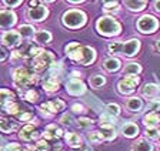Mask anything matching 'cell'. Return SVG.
<instances>
[{
    "label": "cell",
    "instance_id": "obj_22",
    "mask_svg": "<svg viewBox=\"0 0 160 151\" xmlns=\"http://www.w3.org/2000/svg\"><path fill=\"white\" fill-rule=\"evenodd\" d=\"M13 98H14V94L12 93V91L4 90V88L0 90V106H4V107H6L7 104L13 103Z\"/></svg>",
    "mask_w": 160,
    "mask_h": 151
},
{
    "label": "cell",
    "instance_id": "obj_28",
    "mask_svg": "<svg viewBox=\"0 0 160 151\" xmlns=\"http://www.w3.org/2000/svg\"><path fill=\"white\" fill-rule=\"evenodd\" d=\"M140 71H142V67L137 63H129L124 67V74H127V76H136Z\"/></svg>",
    "mask_w": 160,
    "mask_h": 151
},
{
    "label": "cell",
    "instance_id": "obj_40",
    "mask_svg": "<svg viewBox=\"0 0 160 151\" xmlns=\"http://www.w3.org/2000/svg\"><path fill=\"white\" fill-rule=\"evenodd\" d=\"M24 97H26L29 101L34 103V101H37V98H39V94H37L34 90H29V91L26 93V96H24Z\"/></svg>",
    "mask_w": 160,
    "mask_h": 151
},
{
    "label": "cell",
    "instance_id": "obj_18",
    "mask_svg": "<svg viewBox=\"0 0 160 151\" xmlns=\"http://www.w3.org/2000/svg\"><path fill=\"white\" fill-rule=\"evenodd\" d=\"M122 133H123L126 137L132 138V137H136L139 134V127L133 123H126V124L122 127Z\"/></svg>",
    "mask_w": 160,
    "mask_h": 151
},
{
    "label": "cell",
    "instance_id": "obj_24",
    "mask_svg": "<svg viewBox=\"0 0 160 151\" xmlns=\"http://www.w3.org/2000/svg\"><path fill=\"white\" fill-rule=\"evenodd\" d=\"M33 37L37 43H42V44L49 43V41L52 40V34H50L49 31H44V30H40V31H37V33H34Z\"/></svg>",
    "mask_w": 160,
    "mask_h": 151
},
{
    "label": "cell",
    "instance_id": "obj_48",
    "mask_svg": "<svg viewBox=\"0 0 160 151\" xmlns=\"http://www.w3.org/2000/svg\"><path fill=\"white\" fill-rule=\"evenodd\" d=\"M154 9H156L157 12H160V2H156V3H154Z\"/></svg>",
    "mask_w": 160,
    "mask_h": 151
},
{
    "label": "cell",
    "instance_id": "obj_35",
    "mask_svg": "<svg viewBox=\"0 0 160 151\" xmlns=\"http://www.w3.org/2000/svg\"><path fill=\"white\" fill-rule=\"evenodd\" d=\"M6 113L7 114H17L19 113V106L16 104V103H10V104L6 106Z\"/></svg>",
    "mask_w": 160,
    "mask_h": 151
},
{
    "label": "cell",
    "instance_id": "obj_47",
    "mask_svg": "<svg viewBox=\"0 0 160 151\" xmlns=\"http://www.w3.org/2000/svg\"><path fill=\"white\" fill-rule=\"evenodd\" d=\"M6 56H7V53L4 51V49H3V47H0V61L4 60V59H6Z\"/></svg>",
    "mask_w": 160,
    "mask_h": 151
},
{
    "label": "cell",
    "instance_id": "obj_25",
    "mask_svg": "<svg viewBox=\"0 0 160 151\" xmlns=\"http://www.w3.org/2000/svg\"><path fill=\"white\" fill-rule=\"evenodd\" d=\"M103 66H104V68L109 71H116L120 68V60L119 59H114V57H110L104 61Z\"/></svg>",
    "mask_w": 160,
    "mask_h": 151
},
{
    "label": "cell",
    "instance_id": "obj_3",
    "mask_svg": "<svg viewBox=\"0 0 160 151\" xmlns=\"http://www.w3.org/2000/svg\"><path fill=\"white\" fill-rule=\"evenodd\" d=\"M86 23V14L80 10H69L63 16V24L70 29H77Z\"/></svg>",
    "mask_w": 160,
    "mask_h": 151
},
{
    "label": "cell",
    "instance_id": "obj_34",
    "mask_svg": "<svg viewBox=\"0 0 160 151\" xmlns=\"http://www.w3.org/2000/svg\"><path fill=\"white\" fill-rule=\"evenodd\" d=\"M122 46H123V43H119V41L110 43V44H109L110 53H122Z\"/></svg>",
    "mask_w": 160,
    "mask_h": 151
},
{
    "label": "cell",
    "instance_id": "obj_19",
    "mask_svg": "<svg viewBox=\"0 0 160 151\" xmlns=\"http://www.w3.org/2000/svg\"><path fill=\"white\" fill-rule=\"evenodd\" d=\"M132 151H153V147H152L149 141H146L144 138H140L136 143H133Z\"/></svg>",
    "mask_w": 160,
    "mask_h": 151
},
{
    "label": "cell",
    "instance_id": "obj_6",
    "mask_svg": "<svg viewBox=\"0 0 160 151\" xmlns=\"http://www.w3.org/2000/svg\"><path fill=\"white\" fill-rule=\"evenodd\" d=\"M157 26H159V21L153 16H149V14L143 16L137 21V27H139V30L142 33H153L157 29Z\"/></svg>",
    "mask_w": 160,
    "mask_h": 151
},
{
    "label": "cell",
    "instance_id": "obj_8",
    "mask_svg": "<svg viewBox=\"0 0 160 151\" xmlns=\"http://www.w3.org/2000/svg\"><path fill=\"white\" fill-rule=\"evenodd\" d=\"M47 14H49V12H47V9L43 6L32 7V9H29V12H27V17L33 21H42Z\"/></svg>",
    "mask_w": 160,
    "mask_h": 151
},
{
    "label": "cell",
    "instance_id": "obj_38",
    "mask_svg": "<svg viewBox=\"0 0 160 151\" xmlns=\"http://www.w3.org/2000/svg\"><path fill=\"white\" fill-rule=\"evenodd\" d=\"M119 4H117V2H109V3H104L103 4V9L106 12H117V9H119Z\"/></svg>",
    "mask_w": 160,
    "mask_h": 151
},
{
    "label": "cell",
    "instance_id": "obj_44",
    "mask_svg": "<svg viewBox=\"0 0 160 151\" xmlns=\"http://www.w3.org/2000/svg\"><path fill=\"white\" fill-rule=\"evenodd\" d=\"M72 110H73L74 113H83L84 107L82 104H73V106H72Z\"/></svg>",
    "mask_w": 160,
    "mask_h": 151
},
{
    "label": "cell",
    "instance_id": "obj_5",
    "mask_svg": "<svg viewBox=\"0 0 160 151\" xmlns=\"http://www.w3.org/2000/svg\"><path fill=\"white\" fill-rule=\"evenodd\" d=\"M54 61V56L50 51H42L40 54H37L36 57H33L32 60V66L36 71H43L47 67H50Z\"/></svg>",
    "mask_w": 160,
    "mask_h": 151
},
{
    "label": "cell",
    "instance_id": "obj_49",
    "mask_svg": "<svg viewBox=\"0 0 160 151\" xmlns=\"http://www.w3.org/2000/svg\"><path fill=\"white\" fill-rule=\"evenodd\" d=\"M156 47H157V49H159V50H160V39L156 41Z\"/></svg>",
    "mask_w": 160,
    "mask_h": 151
},
{
    "label": "cell",
    "instance_id": "obj_42",
    "mask_svg": "<svg viewBox=\"0 0 160 151\" xmlns=\"http://www.w3.org/2000/svg\"><path fill=\"white\" fill-rule=\"evenodd\" d=\"M4 151H22V147L19 144H16V143H10V144H7Z\"/></svg>",
    "mask_w": 160,
    "mask_h": 151
},
{
    "label": "cell",
    "instance_id": "obj_2",
    "mask_svg": "<svg viewBox=\"0 0 160 151\" xmlns=\"http://www.w3.org/2000/svg\"><path fill=\"white\" fill-rule=\"evenodd\" d=\"M96 27L99 30L100 34H104V36H114V34L120 33V24L119 21H116L113 17H100L96 23Z\"/></svg>",
    "mask_w": 160,
    "mask_h": 151
},
{
    "label": "cell",
    "instance_id": "obj_39",
    "mask_svg": "<svg viewBox=\"0 0 160 151\" xmlns=\"http://www.w3.org/2000/svg\"><path fill=\"white\" fill-rule=\"evenodd\" d=\"M147 110H150L152 113L156 110H160V101L159 100H150L147 104Z\"/></svg>",
    "mask_w": 160,
    "mask_h": 151
},
{
    "label": "cell",
    "instance_id": "obj_9",
    "mask_svg": "<svg viewBox=\"0 0 160 151\" xmlns=\"http://www.w3.org/2000/svg\"><path fill=\"white\" fill-rule=\"evenodd\" d=\"M63 108H64V103L62 100H53V101H49V103L42 104V110L46 113V116L57 113V111H62Z\"/></svg>",
    "mask_w": 160,
    "mask_h": 151
},
{
    "label": "cell",
    "instance_id": "obj_32",
    "mask_svg": "<svg viewBox=\"0 0 160 151\" xmlns=\"http://www.w3.org/2000/svg\"><path fill=\"white\" fill-rule=\"evenodd\" d=\"M87 138H89V141L92 144H99V143L103 141V137H102V134H100L99 131H92V133H89Z\"/></svg>",
    "mask_w": 160,
    "mask_h": 151
},
{
    "label": "cell",
    "instance_id": "obj_14",
    "mask_svg": "<svg viewBox=\"0 0 160 151\" xmlns=\"http://www.w3.org/2000/svg\"><path fill=\"white\" fill-rule=\"evenodd\" d=\"M142 94L144 97H149L152 100H154L156 97H160V86L156 84H146L143 88H142Z\"/></svg>",
    "mask_w": 160,
    "mask_h": 151
},
{
    "label": "cell",
    "instance_id": "obj_23",
    "mask_svg": "<svg viewBox=\"0 0 160 151\" xmlns=\"http://www.w3.org/2000/svg\"><path fill=\"white\" fill-rule=\"evenodd\" d=\"M66 141L70 147H80L82 145V137L79 134H76V133H67Z\"/></svg>",
    "mask_w": 160,
    "mask_h": 151
},
{
    "label": "cell",
    "instance_id": "obj_46",
    "mask_svg": "<svg viewBox=\"0 0 160 151\" xmlns=\"http://www.w3.org/2000/svg\"><path fill=\"white\" fill-rule=\"evenodd\" d=\"M3 4H6V6H20L22 4V2L20 0H17V2H3Z\"/></svg>",
    "mask_w": 160,
    "mask_h": 151
},
{
    "label": "cell",
    "instance_id": "obj_12",
    "mask_svg": "<svg viewBox=\"0 0 160 151\" xmlns=\"http://www.w3.org/2000/svg\"><path fill=\"white\" fill-rule=\"evenodd\" d=\"M139 47H140V41L136 40V39H132V40L126 41V43L122 46V53H123L124 56L132 57V56H134V54L137 53Z\"/></svg>",
    "mask_w": 160,
    "mask_h": 151
},
{
    "label": "cell",
    "instance_id": "obj_27",
    "mask_svg": "<svg viewBox=\"0 0 160 151\" xmlns=\"http://www.w3.org/2000/svg\"><path fill=\"white\" fill-rule=\"evenodd\" d=\"M124 6L127 7V9H130V10L133 12H139V10H143L144 6H146V2H124Z\"/></svg>",
    "mask_w": 160,
    "mask_h": 151
},
{
    "label": "cell",
    "instance_id": "obj_30",
    "mask_svg": "<svg viewBox=\"0 0 160 151\" xmlns=\"http://www.w3.org/2000/svg\"><path fill=\"white\" fill-rule=\"evenodd\" d=\"M104 83H106V80H104V77L100 76V74H96V76H92V77H90V84H92V87H94V88L102 87Z\"/></svg>",
    "mask_w": 160,
    "mask_h": 151
},
{
    "label": "cell",
    "instance_id": "obj_1",
    "mask_svg": "<svg viewBox=\"0 0 160 151\" xmlns=\"http://www.w3.org/2000/svg\"><path fill=\"white\" fill-rule=\"evenodd\" d=\"M66 53L72 60L77 61L80 64H90L96 57V53L92 47H86V46H80L79 43H70L66 46Z\"/></svg>",
    "mask_w": 160,
    "mask_h": 151
},
{
    "label": "cell",
    "instance_id": "obj_7",
    "mask_svg": "<svg viewBox=\"0 0 160 151\" xmlns=\"http://www.w3.org/2000/svg\"><path fill=\"white\" fill-rule=\"evenodd\" d=\"M140 78L137 76H126L123 80L119 83V91L122 94H129L134 90L137 84H139Z\"/></svg>",
    "mask_w": 160,
    "mask_h": 151
},
{
    "label": "cell",
    "instance_id": "obj_29",
    "mask_svg": "<svg viewBox=\"0 0 160 151\" xmlns=\"http://www.w3.org/2000/svg\"><path fill=\"white\" fill-rule=\"evenodd\" d=\"M14 123L12 121L6 120V118H0V131H3V133H10L12 130H14Z\"/></svg>",
    "mask_w": 160,
    "mask_h": 151
},
{
    "label": "cell",
    "instance_id": "obj_50",
    "mask_svg": "<svg viewBox=\"0 0 160 151\" xmlns=\"http://www.w3.org/2000/svg\"><path fill=\"white\" fill-rule=\"evenodd\" d=\"M0 151H4V148H2V147H0Z\"/></svg>",
    "mask_w": 160,
    "mask_h": 151
},
{
    "label": "cell",
    "instance_id": "obj_4",
    "mask_svg": "<svg viewBox=\"0 0 160 151\" xmlns=\"http://www.w3.org/2000/svg\"><path fill=\"white\" fill-rule=\"evenodd\" d=\"M13 80H14V84L17 87H27V86H32V84L36 83V76L32 74L27 68H16L13 71Z\"/></svg>",
    "mask_w": 160,
    "mask_h": 151
},
{
    "label": "cell",
    "instance_id": "obj_21",
    "mask_svg": "<svg viewBox=\"0 0 160 151\" xmlns=\"http://www.w3.org/2000/svg\"><path fill=\"white\" fill-rule=\"evenodd\" d=\"M144 124L147 125V128H156V125L160 123V117L156 113H149L144 116Z\"/></svg>",
    "mask_w": 160,
    "mask_h": 151
},
{
    "label": "cell",
    "instance_id": "obj_33",
    "mask_svg": "<svg viewBox=\"0 0 160 151\" xmlns=\"http://www.w3.org/2000/svg\"><path fill=\"white\" fill-rule=\"evenodd\" d=\"M106 108H107V114L112 116V117H113V116H119L120 114V107L117 104H113V103H112V104H109Z\"/></svg>",
    "mask_w": 160,
    "mask_h": 151
},
{
    "label": "cell",
    "instance_id": "obj_37",
    "mask_svg": "<svg viewBox=\"0 0 160 151\" xmlns=\"http://www.w3.org/2000/svg\"><path fill=\"white\" fill-rule=\"evenodd\" d=\"M146 135L149 138H153V140H156V138L160 137V131L157 130V128H147V130H146Z\"/></svg>",
    "mask_w": 160,
    "mask_h": 151
},
{
    "label": "cell",
    "instance_id": "obj_15",
    "mask_svg": "<svg viewBox=\"0 0 160 151\" xmlns=\"http://www.w3.org/2000/svg\"><path fill=\"white\" fill-rule=\"evenodd\" d=\"M62 134H63V131L60 130L57 125H53V124L47 125L46 130H44V133H43V135H44L46 140H56V138L62 137Z\"/></svg>",
    "mask_w": 160,
    "mask_h": 151
},
{
    "label": "cell",
    "instance_id": "obj_41",
    "mask_svg": "<svg viewBox=\"0 0 160 151\" xmlns=\"http://www.w3.org/2000/svg\"><path fill=\"white\" fill-rule=\"evenodd\" d=\"M92 124H93V121L90 120V118H79V121H77V125L82 128H86Z\"/></svg>",
    "mask_w": 160,
    "mask_h": 151
},
{
    "label": "cell",
    "instance_id": "obj_43",
    "mask_svg": "<svg viewBox=\"0 0 160 151\" xmlns=\"http://www.w3.org/2000/svg\"><path fill=\"white\" fill-rule=\"evenodd\" d=\"M17 117H19V120H23V121H26V120H29V118H32V114L30 113H17Z\"/></svg>",
    "mask_w": 160,
    "mask_h": 151
},
{
    "label": "cell",
    "instance_id": "obj_20",
    "mask_svg": "<svg viewBox=\"0 0 160 151\" xmlns=\"http://www.w3.org/2000/svg\"><path fill=\"white\" fill-rule=\"evenodd\" d=\"M102 125V137H103V140H113L114 137H116V133H114V127L113 124H100Z\"/></svg>",
    "mask_w": 160,
    "mask_h": 151
},
{
    "label": "cell",
    "instance_id": "obj_45",
    "mask_svg": "<svg viewBox=\"0 0 160 151\" xmlns=\"http://www.w3.org/2000/svg\"><path fill=\"white\" fill-rule=\"evenodd\" d=\"M62 123H63V124H70V121H72V117H70L69 114H66V116H63V117H62Z\"/></svg>",
    "mask_w": 160,
    "mask_h": 151
},
{
    "label": "cell",
    "instance_id": "obj_36",
    "mask_svg": "<svg viewBox=\"0 0 160 151\" xmlns=\"http://www.w3.org/2000/svg\"><path fill=\"white\" fill-rule=\"evenodd\" d=\"M47 148H49V145H47V143L44 140H40L37 141L36 144H34V151H47Z\"/></svg>",
    "mask_w": 160,
    "mask_h": 151
},
{
    "label": "cell",
    "instance_id": "obj_17",
    "mask_svg": "<svg viewBox=\"0 0 160 151\" xmlns=\"http://www.w3.org/2000/svg\"><path fill=\"white\" fill-rule=\"evenodd\" d=\"M59 84H60V80L56 76H49V77L43 81V88L46 91H54L59 88Z\"/></svg>",
    "mask_w": 160,
    "mask_h": 151
},
{
    "label": "cell",
    "instance_id": "obj_11",
    "mask_svg": "<svg viewBox=\"0 0 160 151\" xmlns=\"http://www.w3.org/2000/svg\"><path fill=\"white\" fill-rule=\"evenodd\" d=\"M66 88H67V93L73 94V96H80V94H83L84 91H86L84 84L80 80H76V78H72V80L67 83Z\"/></svg>",
    "mask_w": 160,
    "mask_h": 151
},
{
    "label": "cell",
    "instance_id": "obj_31",
    "mask_svg": "<svg viewBox=\"0 0 160 151\" xmlns=\"http://www.w3.org/2000/svg\"><path fill=\"white\" fill-rule=\"evenodd\" d=\"M19 34L23 37H30V36H34V27L29 26V24H24V26H20L19 27Z\"/></svg>",
    "mask_w": 160,
    "mask_h": 151
},
{
    "label": "cell",
    "instance_id": "obj_26",
    "mask_svg": "<svg viewBox=\"0 0 160 151\" xmlns=\"http://www.w3.org/2000/svg\"><path fill=\"white\" fill-rule=\"evenodd\" d=\"M126 107L129 108L130 111H140V108H142V100L137 97L129 98L126 103Z\"/></svg>",
    "mask_w": 160,
    "mask_h": 151
},
{
    "label": "cell",
    "instance_id": "obj_13",
    "mask_svg": "<svg viewBox=\"0 0 160 151\" xmlns=\"http://www.w3.org/2000/svg\"><path fill=\"white\" fill-rule=\"evenodd\" d=\"M16 14L10 10H2L0 12V27H12L16 23Z\"/></svg>",
    "mask_w": 160,
    "mask_h": 151
},
{
    "label": "cell",
    "instance_id": "obj_16",
    "mask_svg": "<svg viewBox=\"0 0 160 151\" xmlns=\"http://www.w3.org/2000/svg\"><path fill=\"white\" fill-rule=\"evenodd\" d=\"M20 138L24 141H30V140H33L34 137H36V130H34V127L32 124L29 125H24L22 130H20Z\"/></svg>",
    "mask_w": 160,
    "mask_h": 151
},
{
    "label": "cell",
    "instance_id": "obj_10",
    "mask_svg": "<svg viewBox=\"0 0 160 151\" xmlns=\"http://www.w3.org/2000/svg\"><path fill=\"white\" fill-rule=\"evenodd\" d=\"M2 41L6 44L7 47H16L20 44V34L19 31H14V30H10L6 31L2 37Z\"/></svg>",
    "mask_w": 160,
    "mask_h": 151
}]
</instances>
